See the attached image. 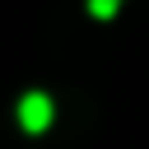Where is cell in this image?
Instances as JSON below:
<instances>
[{
	"label": "cell",
	"mask_w": 149,
	"mask_h": 149,
	"mask_svg": "<svg viewBox=\"0 0 149 149\" xmlns=\"http://www.w3.org/2000/svg\"><path fill=\"white\" fill-rule=\"evenodd\" d=\"M88 9H93L98 19H112V14H116V0H88Z\"/></svg>",
	"instance_id": "2"
},
{
	"label": "cell",
	"mask_w": 149,
	"mask_h": 149,
	"mask_svg": "<svg viewBox=\"0 0 149 149\" xmlns=\"http://www.w3.org/2000/svg\"><path fill=\"white\" fill-rule=\"evenodd\" d=\"M47 121H51V98L47 93H28L19 102V126L37 135V130H47Z\"/></svg>",
	"instance_id": "1"
}]
</instances>
